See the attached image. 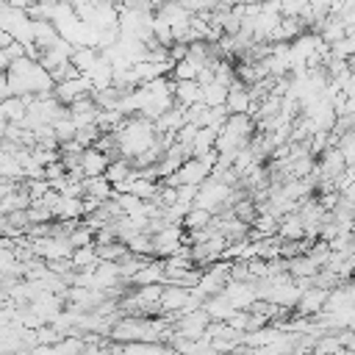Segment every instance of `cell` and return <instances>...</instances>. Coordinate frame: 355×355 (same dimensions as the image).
<instances>
[{
  "label": "cell",
  "instance_id": "8992f818",
  "mask_svg": "<svg viewBox=\"0 0 355 355\" xmlns=\"http://www.w3.org/2000/svg\"><path fill=\"white\" fill-rule=\"evenodd\" d=\"M225 100H227V86L225 83H219L216 78L211 83H202V103L216 108V105H225Z\"/></svg>",
  "mask_w": 355,
  "mask_h": 355
},
{
  "label": "cell",
  "instance_id": "6da1fadb",
  "mask_svg": "<svg viewBox=\"0 0 355 355\" xmlns=\"http://www.w3.org/2000/svg\"><path fill=\"white\" fill-rule=\"evenodd\" d=\"M183 239H186V236H183L180 222H166L161 230L153 233V255H155V258H169V255H175V252L180 250Z\"/></svg>",
  "mask_w": 355,
  "mask_h": 355
},
{
  "label": "cell",
  "instance_id": "3957f363",
  "mask_svg": "<svg viewBox=\"0 0 355 355\" xmlns=\"http://www.w3.org/2000/svg\"><path fill=\"white\" fill-rule=\"evenodd\" d=\"M172 94L180 105H191L202 100V83L197 78H186V80H175L172 78Z\"/></svg>",
  "mask_w": 355,
  "mask_h": 355
},
{
  "label": "cell",
  "instance_id": "ba28073f",
  "mask_svg": "<svg viewBox=\"0 0 355 355\" xmlns=\"http://www.w3.org/2000/svg\"><path fill=\"white\" fill-rule=\"evenodd\" d=\"M6 3H8V6H14V8H25V11H28L36 0H6Z\"/></svg>",
  "mask_w": 355,
  "mask_h": 355
},
{
  "label": "cell",
  "instance_id": "52a82bcc",
  "mask_svg": "<svg viewBox=\"0 0 355 355\" xmlns=\"http://www.w3.org/2000/svg\"><path fill=\"white\" fill-rule=\"evenodd\" d=\"M11 42H14V36H11V33H8L6 28H0V50H6V47L11 44Z\"/></svg>",
  "mask_w": 355,
  "mask_h": 355
},
{
  "label": "cell",
  "instance_id": "5b68a950",
  "mask_svg": "<svg viewBox=\"0 0 355 355\" xmlns=\"http://www.w3.org/2000/svg\"><path fill=\"white\" fill-rule=\"evenodd\" d=\"M327 297L330 294L324 288H302V294L297 300V308H300V313H316V311L324 308Z\"/></svg>",
  "mask_w": 355,
  "mask_h": 355
},
{
  "label": "cell",
  "instance_id": "277c9868",
  "mask_svg": "<svg viewBox=\"0 0 355 355\" xmlns=\"http://www.w3.org/2000/svg\"><path fill=\"white\" fill-rule=\"evenodd\" d=\"M58 39H61V33H58V28L53 25V19H33V42H36L42 50L53 47Z\"/></svg>",
  "mask_w": 355,
  "mask_h": 355
},
{
  "label": "cell",
  "instance_id": "7a4b0ae2",
  "mask_svg": "<svg viewBox=\"0 0 355 355\" xmlns=\"http://www.w3.org/2000/svg\"><path fill=\"white\" fill-rule=\"evenodd\" d=\"M108 164H111V155H108V153L97 150L94 144H92V147H83V153H80V169H83V175H86V178L105 175Z\"/></svg>",
  "mask_w": 355,
  "mask_h": 355
}]
</instances>
